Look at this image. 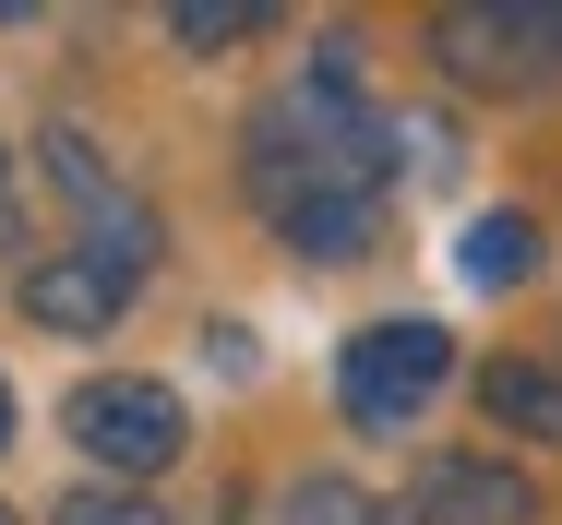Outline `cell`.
<instances>
[{
    "mask_svg": "<svg viewBox=\"0 0 562 525\" xmlns=\"http://www.w3.org/2000/svg\"><path fill=\"white\" fill-rule=\"evenodd\" d=\"M395 180H407V156H395V107H371L359 48L324 36L312 72L251 119V144H239V192H251V215H263L300 263H371V251H383V192H395Z\"/></svg>",
    "mask_w": 562,
    "mask_h": 525,
    "instance_id": "6da1fadb",
    "label": "cell"
},
{
    "mask_svg": "<svg viewBox=\"0 0 562 525\" xmlns=\"http://www.w3.org/2000/svg\"><path fill=\"white\" fill-rule=\"evenodd\" d=\"M60 430H72V454H97L120 490H144V478H168L180 466V442H192V407L156 383V370H97V383H72L60 395Z\"/></svg>",
    "mask_w": 562,
    "mask_h": 525,
    "instance_id": "7a4b0ae2",
    "label": "cell"
},
{
    "mask_svg": "<svg viewBox=\"0 0 562 525\" xmlns=\"http://www.w3.org/2000/svg\"><path fill=\"white\" fill-rule=\"evenodd\" d=\"M443 383H454V334H443V322H419V311L359 322V334L336 346V407H347V430H407Z\"/></svg>",
    "mask_w": 562,
    "mask_h": 525,
    "instance_id": "3957f363",
    "label": "cell"
},
{
    "mask_svg": "<svg viewBox=\"0 0 562 525\" xmlns=\"http://www.w3.org/2000/svg\"><path fill=\"white\" fill-rule=\"evenodd\" d=\"M431 60H443L454 84H479V96H527V84H551V72H562V36H551V12L454 0V12H431Z\"/></svg>",
    "mask_w": 562,
    "mask_h": 525,
    "instance_id": "277c9868",
    "label": "cell"
},
{
    "mask_svg": "<svg viewBox=\"0 0 562 525\" xmlns=\"http://www.w3.org/2000/svg\"><path fill=\"white\" fill-rule=\"evenodd\" d=\"M48 180L72 192V215H85V251H109V263H156V215H144V192H120V168L97 156V132H48Z\"/></svg>",
    "mask_w": 562,
    "mask_h": 525,
    "instance_id": "5b68a950",
    "label": "cell"
},
{
    "mask_svg": "<svg viewBox=\"0 0 562 525\" xmlns=\"http://www.w3.org/2000/svg\"><path fill=\"white\" fill-rule=\"evenodd\" d=\"M407 525H539V478L503 454H431L407 478Z\"/></svg>",
    "mask_w": 562,
    "mask_h": 525,
    "instance_id": "8992f818",
    "label": "cell"
},
{
    "mask_svg": "<svg viewBox=\"0 0 562 525\" xmlns=\"http://www.w3.org/2000/svg\"><path fill=\"white\" fill-rule=\"evenodd\" d=\"M132 263H109V251H48V263H24V322H48V334H109L120 311H132Z\"/></svg>",
    "mask_w": 562,
    "mask_h": 525,
    "instance_id": "52a82bcc",
    "label": "cell"
},
{
    "mask_svg": "<svg viewBox=\"0 0 562 525\" xmlns=\"http://www.w3.org/2000/svg\"><path fill=\"white\" fill-rule=\"evenodd\" d=\"M539 263H551V227H539L527 204L467 215V239H454V275H467V287H491V299H503V287H539Z\"/></svg>",
    "mask_w": 562,
    "mask_h": 525,
    "instance_id": "ba28073f",
    "label": "cell"
},
{
    "mask_svg": "<svg viewBox=\"0 0 562 525\" xmlns=\"http://www.w3.org/2000/svg\"><path fill=\"white\" fill-rule=\"evenodd\" d=\"M479 407H491V430H515V442H562V370L551 358H491L479 370Z\"/></svg>",
    "mask_w": 562,
    "mask_h": 525,
    "instance_id": "9c48e42d",
    "label": "cell"
},
{
    "mask_svg": "<svg viewBox=\"0 0 562 525\" xmlns=\"http://www.w3.org/2000/svg\"><path fill=\"white\" fill-rule=\"evenodd\" d=\"M288 525H407V514H383L359 478H288Z\"/></svg>",
    "mask_w": 562,
    "mask_h": 525,
    "instance_id": "30bf717a",
    "label": "cell"
},
{
    "mask_svg": "<svg viewBox=\"0 0 562 525\" xmlns=\"http://www.w3.org/2000/svg\"><path fill=\"white\" fill-rule=\"evenodd\" d=\"M48 525H180L168 502H144V490H120V478H85V490H60V514Z\"/></svg>",
    "mask_w": 562,
    "mask_h": 525,
    "instance_id": "8fae6325",
    "label": "cell"
},
{
    "mask_svg": "<svg viewBox=\"0 0 562 525\" xmlns=\"http://www.w3.org/2000/svg\"><path fill=\"white\" fill-rule=\"evenodd\" d=\"M168 36H180V48H251V36H263V12H251V0H180V12H168Z\"/></svg>",
    "mask_w": 562,
    "mask_h": 525,
    "instance_id": "7c38bea8",
    "label": "cell"
},
{
    "mask_svg": "<svg viewBox=\"0 0 562 525\" xmlns=\"http://www.w3.org/2000/svg\"><path fill=\"white\" fill-rule=\"evenodd\" d=\"M0 442H12V383H0Z\"/></svg>",
    "mask_w": 562,
    "mask_h": 525,
    "instance_id": "4fadbf2b",
    "label": "cell"
},
{
    "mask_svg": "<svg viewBox=\"0 0 562 525\" xmlns=\"http://www.w3.org/2000/svg\"><path fill=\"white\" fill-rule=\"evenodd\" d=\"M0 525H24V514H12V502H0Z\"/></svg>",
    "mask_w": 562,
    "mask_h": 525,
    "instance_id": "5bb4252c",
    "label": "cell"
},
{
    "mask_svg": "<svg viewBox=\"0 0 562 525\" xmlns=\"http://www.w3.org/2000/svg\"><path fill=\"white\" fill-rule=\"evenodd\" d=\"M0 180H12V156H0Z\"/></svg>",
    "mask_w": 562,
    "mask_h": 525,
    "instance_id": "9a60e30c",
    "label": "cell"
}]
</instances>
